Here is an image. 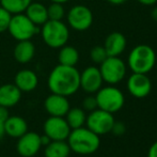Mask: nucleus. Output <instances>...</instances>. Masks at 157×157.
Returning a JSON list of instances; mask_svg holds the SVG:
<instances>
[{
  "label": "nucleus",
  "instance_id": "nucleus-1",
  "mask_svg": "<svg viewBox=\"0 0 157 157\" xmlns=\"http://www.w3.org/2000/svg\"><path fill=\"white\" fill-rule=\"evenodd\" d=\"M47 85L52 93L71 96L80 88V73L75 66L59 64L50 72Z\"/></svg>",
  "mask_w": 157,
  "mask_h": 157
},
{
  "label": "nucleus",
  "instance_id": "nucleus-2",
  "mask_svg": "<svg viewBox=\"0 0 157 157\" xmlns=\"http://www.w3.org/2000/svg\"><path fill=\"white\" fill-rule=\"evenodd\" d=\"M66 140L71 151L79 155L93 154L101 145V139L98 135L83 126L71 130Z\"/></svg>",
  "mask_w": 157,
  "mask_h": 157
},
{
  "label": "nucleus",
  "instance_id": "nucleus-3",
  "mask_svg": "<svg viewBox=\"0 0 157 157\" xmlns=\"http://www.w3.org/2000/svg\"><path fill=\"white\" fill-rule=\"evenodd\" d=\"M156 63V52L150 45L139 44L130 50L127 65L132 73L147 74L154 68Z\"/></svg>",
  "mask_w": 157,
  "mask_h": 157
},
{
  "label": "nucleus",
  "instance_id": "nucleus-4",
  "mask_svg": "<svg viewBox=\"0 0 157 157\" xmlns=\"http://www.w3.org/2000/svg\"><path fill=\"white\" fill-rule=\"evenodd\" d=\"M42 26V37L47 46L52 48H61L67 43L70 30L62 21L48 19Z\"/></svg>",
  "mask_w": 157,
  "mask_h": 157
},
{
  "label": "nucleus",
  "instance_id": "nucleus-5",
  "mask_svg": "<svg viewBox=\"0 0 157 157\" xmlns=\"http://www.w3.org/2000/svg\"><path fill=\"white\" fill-rule=\"evenodd\" d=\"M95 98L97 101V107L110 113L118 112L122 109L125 104L124 94L122 93V91L111 85L104 88L101 87L96 92Z\"/></svg>",
  "mask_w": 157,
  "mask_h": 157
},
{
  "label": "nucleus",
  "instance_id": "nucleus-6",
  "mask_svg": "<svg viewBox=\"0 0 157 157\" xmlns=\"http://www.w3.org/2000/svg\"><path fill=\"white\" fill-rule=\"evenodd\" d=\"M98 68L103 80L111 86L121 82L126 75L125 62L120 57H107Z\"/></svg>",
  "mask_w": 157,
  "mask_h": 157
},
{
  "label": "nucleus",
  "instance_id": "nucleus-7",
  "mask_svg": "<svg viewBox=\"0 0 157 157\" xmlns=\"http://www.w3.org/2000/svg\"><path fill=\"white\" fill-rule=\"evenodd\" d=\"M10 34L17 41L30 40L37 32V28L26 14L18 13L11 17L8 28Z\"/></svg>",
  "mask_w": 157,
  "mask_h": 157
},
{
  "label": "nucleus",
  "instance_id": "nucleus-8",
  "mask_svg": "<svg viewBox=\"0 0 157 157\" xmlns=\"http://www.w3.org/2000/svg\"><path fill=\"white\" fill-rule=\"evenodd\" d=\"M114 122L116 120L112 113L99 109V108H96L93 111H90L89 116H87V119H86L87 127L98 136L106 135L111 132Z\"/></svg>",
  "mask_w": 157,
  "mask_h": 157
},
{
  "label": "nucleus",
  "instance_id": "nucleus-9",
  "mask_svg": "<svg viewBox=\"0 0 157 157\" xmlns=\"http://www.w3.org/2000/svg\"><path fill=\"white\" fill-rule=\"evenodd\" d=\"M67 23L76 31H86L93 24V13L88 6L77 4L68 11Z\"/></svg>",
  "mask_w": 157,
  "mask_h": 157
},
{
  "label": "nucleus",
  "instance_id": "nucleus-10",
  "mask_svg": "<svg viewBox=\"0 0 157 157\" xmlns=\"http://www.w3.org/2000/svg\"><path fill=\"white\" fill-rule=\"evenodd\" d=\"M43 130L52 140H66L72 129L64 117L50 116L44 122Z\"/></svg>",
  "mask_w": 157,
  "mask_h": 157
},
{
  "label": "nucleus",
  "instance_id": "nucleus-11",
  "mask_svg": "<svg viewBox=\"0 0 157 157\" xmlns=\"http://www.w3.org/2000/svg\"><path fill=\"white\" fill-rule=\"evenodd\" d=\"M127 90L130 95L137 98L147 97L152 91L151 79L147 74L132 73L127 79Z\"/></svg>",
  "mask_w": 157,
  "mask_h": 157
},
{
  "label": "nucleus",
  "instance_id": "nucleus-12",
  "mask_svg": "<svg viewBox=\"0 0 157 157\" xmlns=\"http://www.w3.org/2000/svg\"><path fill=\"white\" fill-rule=\"evenodd\" d=\"M41 147V136L34 132H27L18 138L16 151L23 157H32L39 153Z\"/></svg>",
  "mask_w": 157,
  "mask_h": 157
},
{
  "label": "nucleus",
  "instance_id": "nucleus-13",
  "mask_svg": "<svg viewBox=\"0 0 157 157\" xmlns=\"http://www.w3.org/2000/svg\"><path fill=\"white\" fill-rule=\"evenodd\" d=\"M103 77L96 66H88L80 73V88L89 94L96 93L103 86Z\"/></svg>",
  "mask_w": 157,
  "mask_h": 157
},
{
  "label": "nucleus",
  "instance_id": "nucleus-14",
  "mask_svg": "<svg viewBox=\"0 0 157 157\" xmlns=\"http://www.w3.org/2000/svg\"><path fill=\"white\" fill-rule=\"evenodd\" d=\"M44 108L52 117H65L71 106L67 96L52 93L46 97L44 101Z\"/></svg>",
  "mask_w": 157,
  "mask_h": 157
},
{
  "label": "nucleus",
  "instance_id": "nucleus-15",
  "mask_svg": "<svg viewBox=\"0 0 157 157\" xmlns=\"http://www.w3.org/2000/svg\"><path fill=\"white\" fill-rule=\"evenodd\" d=\"M126 37L121 32H111L107 35L104 43V48L108 57H119L123 54L126 48Z\"/></svg>",
  "mask_w": 157,
  "mask_h": 157
},
{
  "label": "nucleus",
  "instance_id": "nucleus-16",
  "mask_svg": "<svg viewBox=\"0 0 157 157\" xmlns=\"http://www.w3.org/2000/svg\"><path fill=\"white\" fill-rule=\"evenodd\" d=\"M4 134L12 138L21 137L28 132V123L24 118L18 116H9V118L3 122Z\"/></svg>",
  "mask_w": 157,
  "mask_h": 157
},
{
  "label": "nucleus",
  "instance_id": "nucleus-17",
  "mask_svg": "<svg viewBox=\"0 0 157 157\" xmlns=\"http://www.w3.org/2000/svg\"><path fill=\"white\" fill-rule=\"evenodd\" d=\"M14 85L21 92H31L39 85V78L33 71L21 70L15 75Z\"/></svg>",
  "mask_w": 157,
  "mask_h": 157
},
{
  "label": "nucleus",
  "instance_id": "nucleus-18",
  "mask_svg": "<svg viewBox=\"0 0 157 157\" xmlns=\"http://www.w3.org/2000/svg\"><path fill=\"white\" fill-rule=\"evenodd\" d=\"M21 91L14 83H6L0 86V106L6 108L14 107L19 103Z\"/></svg>",
  "mask_w": 157,
  "mask_h": 157
},
{
  "label": "nucleus",
  "instance_id": "nucleus-19",
  "mask_svg": "<svg viewBox=\"0 0 157 157\" xmlns=\"http://www.w3.org/2000/svg\"><path fill=\"white\" fill-rule=\"evenodd\" d=\"M35 55V47L30 40L18 41L14 48V58L18 63L25 64L33 59Z\"/></svg>",
  "mask_w": 157,
  "mask_h": 157
},
{
  "label": "nucleus",
  "instance_id": "nucleus-20",
  "mask_svg": "<svg viewBox=\"0 0 157 157\" xmlns=\"http://www.w3.org/2000/svg\"><path fill=\"white\" fill-rule=\"evenodd\" d=\"M26 15L35 26L43 25L48 21L47 8L40 2H31L26 9Z\"/></svg>",
  "mask_w": 157,
  "mask_h": 157
},
{
  "label": "nucleus",
  "instance_id": "nucleus-21",
  "mask_svg": "<svg viewBox=\"0 0 157 157\" xmlns=\"http://www.w3.org/2000/svg\"><path fill=\"white\" fill-rule=\"evenodd\" d=\"M71 149L66 140H52L44 150L45 157H68Z\"/></svg>",
  "mask_w": 157,
  "mask_h": 157
},
{
  "label": "nucleus",
  "instance_id": "nucleus-22",
  "mask_svg": "<svg viewBox=\"0 0 157 157\" xmlns=\"http://www.w3.org/2000/svg\"><path fill=\"white\" fill-rule=\"evenodd\" d=\"M59 64L67 66H75L79 61V52L73 46L64 45L61 47L58 55Z\"/></svg>",
  "mask_w": 157,
  "mask_h": 157
},
{
  "label": "nucleus",
  "instance_id": "nucleus-23",
  "mask_svg": "<svg viewBox=\"0 0 157 157\" xmlns=\"http://www.w3.org/2000/svg\"><path fill=\"white\" fill-rule=\"evenodd\" d=\"M86 112L81 108H70L67 113L65 114V120L67 124L70 125L71 129H75V128L82 127L86 124Z\"/></svg>",
  "mask_w": 157,
  "mask_h": 157
},
{
  "label": "nucleus",
  "instance_id": "nucleus-24",
  "mask_svg": "<svg viewBox=\"0 0 157 157\" xmlns=\"http://www.w3.org/2000/svg\"><path fill=\"white\" fill-rule=\"evenodd\" d=\"M1 6L6 9L11 14H18L23 13L28 8L31 0H0Z\"/></svg>",
  "mask_w": 157,
  "mask_h": 157
},
{
  "label": "nucleus",
  "instance_id": "nucleus-25",
  "mask_svg": "<svg viewBox=\"0 0 157 157\" xmlns=\"http://www.w3.org/2000/svg\"><path fill=\"white\" fill-rule=\"evenodd\" d=\"M47 14L48 19H50V21H62L64 14H65L62 3L52 2L47 8Z\"/></svg>",
  "mask_w": 157,
  "mask_h": 157
},
{
  "label": "nucleus",
  "instance_id": "nucleus-26",
  "mask_svg": "<svg viewBox=\"0 0 157 157\" xmlns=\"http://www.w3.org/2000/svg\"><path fill=\"white\" fill-rule=\"evenodd\" d=\"M108 57L104 46H95L90 52V58L96 64H101Z\"/></svg>",
  "mask_w": 157,
  "mask_h": 157
},
{
  "label": "nucleus",
  "instance_id": "nucleus-27",
  "mask_svg": "<svg viewBox=\"0 0 157 157\" xmlns=\"http://www.w3.org/2000/svg\"><path fill=\"white\" fill-rule=\"evenodd\" d=\"M11 17H12V14L10 12H8L6 9L0 6V32H3L6 30H8Z\"/></svg>",
  "mask_w": 157,
  "mask_h": 157
},
{
  "label": "nucleus",
  "instance_id": "nucleus-28",
  "mask_svg": "<svg viewBox=\"0 0 157 157\" xmlns=\"http://www.w3.org/2000/svg\"><path fill=\"white\" fill-rule=\"evenodd\" d=\"M82 107L83 110H87V111H93L97 107V101L95 96H92V95H89V96L85 97L82 101Z\"/></svg>",
  "mask_w": 157,
  "mask_h": 157
},
{
  "label": "nucleus",
  "instance_id": "nucleus-29",
  "mask_svg": "<svg viewBox=\"0 0 157 157\" xmlns=\"http://www.w3.org/2000/svg\"><path fill=\"white\" fill-rule=\"evenodd\" d=\"M125 130H126V127L122 122H114V124L111 128V132H113V135H116V136H122L125 132Z\"/></svg>",
  "mask_w": 157,
  "mask_h": 157
},
{
  "label": "nucleus",
  "instance_id": "nucleus-30",
  "mask_svg": "<svg viewBox=\"0 0 157 157\" xmlns=\"http://www.w3.org/2000/svg\"><path fill=\"white\" fill-rule=\"evenodd\" d=\"M8 118H9L8 108L3 107V106H0V120H1L2 122H4Z\"/></svg>",
  "mask_w": 157,
  "mask_h": 157
},
{
  "label": "nucleus",
  "instance_id": "nucleus-31",
  "mask_svg": "<svg viewBox=\"0 0 157 157\" xmlns=\"http://www.w3.org/2000/svg\"><path fill=\"white\" fill-rule=\"evenodd\" d=\"M147 157H157V141L150 147L149 152H147Z\"/></svg>",
  "mask_w": 157,
  "mask_h": 157
},
{
  "label": "nucleus",
  "instance_id": "nucleus-32",
  "mask_svg": "<svg viewBox=\"0 0 157 157\" xmlns=\"http://www.w3.org/2000/svg\"><path fill=\"white\" fill-rule=\"evenodd\" d=\"M137 1L140 4H143V6H151L157 3V0H137Z\"/></svg>",
  "mask_w": 157,
  "mask_h": 157
},
{
  "label": "nucleus",
  "instance_id": "nucleus-33",
  "mask_svg": "<svg viewBox=\"0 0 157 157\" xmlns=\"http://www.w3.org/2000/svg\"><path fill=\"white\" fill-rule=\"evenodd\" d=\"M50 141H52V139L49 138V137L47 136V135H45L44 134L43 136H41V143H42V147H46V145L48 144V143L50 142Z\"/></svg>",
  "mask_w": 157,
  "mask_h": 157
},
{
  "label": "nucleus",
  "instance_id": "nucleus-34",
  "mask_svg": "<svg viewBox=\"0 0 157 157\" xmlns=\"http://www.w3.org/2000/svg\"><path fill=\"white\" fill-rule=\"evenodd\" d=\"M109 3L113 4V6H120V4H123L125 3L127 0H107Z\"/></svg>",
  "mask_w": 157,
  "mask_h": 157
},
{
  "label": "nucleus",
  "instance_id": "nucleus-35",
  "mask_svg": "<svg viewBox=\"0 0 157 157\" xmlns=\"http://www.w3.org/2000/svg\"><path fill=\"white\" fill-rule=\"evenodd\" d=\"M4 126H3V122H2L1 120H0V140H1L2 138H3L4 136Z\"/></svg>",
  "mask_w": 157,
  "mask_h": 157
},
{
  "label": "nucleus",
  "instance_id": "nucleus-36",
  "mask_svg": "<svg viewBox=\"0 0 157 157\" xmlns=\"http://www.w3.org/2000/svg\"><path fill=\"white\" fill-rule=\"evenodd\" d=\"M151 16H152V18H153L154 21H157V6H156V8H154L153 10H152Z\"/></svg>",
  "mask_w": 157,
  "mask_h": 157
},
{
  "label": "nucleus",
  "instance_id": "nucleus-37",
  "mask_svg": "<svg viewBox=\"0 0 157 157\" xmlns=\"http://www.w3.org/2000/svg\"><path fill=\"white\" fill-rule=\"evenodd\" d=\"M52 2H58V3H66V2H68L70 0H52Z\"/></svg>",
  "mask_w": 157,
  "mask_h": 157
}]
</instances>
